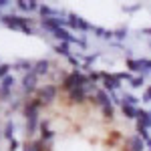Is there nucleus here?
Returning a JSON list of instances; mask_svg holds the SVG:
<instances>
[{
	"mask_svg": "<svg viewBox=\"0 0 151 151\" xmlns=\"http://www.w3.org/2000/svg\"><path fill=\"white\" fill-rule=\"evenodd\" d=\"M87 83H89V77H83L81 73H70L65 77V81H63V91H67L69 93L70 89H75V87H87Z\"/></svg>",
	"mask_w": 151,
	"mask_h": 151,
	"instance_id": "f257e3e1",
	"label": "nucleus"
},
{
	"mask_svg": "<svg viewBox=\"0 0 151 151\" xmlns=\"http://www.w3.org/2000/svg\"><path fill=\"white\" fill-rule=\"evenodd\" d=\"M127 67L133 70V73H141V75H143V73L151 70V58H137V60H135V58H129Z\"/></svg>",
	"mask_w": 151,
	"mask_h": 151,
	"instance_id": "f03ea898",
	"label": "nucleus"
},
{
	"mask_svg": "<svg viewBox=\"0 0 151 151\" xmlns=\"http://www.w3.org/2000/svg\"><path fill=\"white\" fill-rule=\"evenodd\" d=\"M2 20H4L6 26L20 28L24 32H30V22H26V18H20V16H2Z\"/></svg>",
	"mask_w": 151,
	"mask_h": 151,
	"instance_id": "7ed1b4c3",
	"label": "nucleus"
},
{
	"mask_svg": "<svg viewBox=\"0 0 151 151\" xmlns=\"http://www.w3.org/2000/svg\"><path fill=\"white\" fill-rule=\"evenodd\" d=\"M57 93H58V89L55 87V85H47V87L40 91V95H38L40 105H48L52 99H57Z\"/></svg>",
	"mask_w": 151,
	"mask_h": 151,
	"instance_id": "20e7f679",
	"label": "nucleus"
},
{
	"mask_svg": "<svg viewBox=\"0 0 151 151\" xmlns=\"http://www.w3.org/2000/svg\"><path fill=\"white\" fill-rule=\"evenodd\" d=\"M125 149L127 151H143L145 149V141L141 139L139 135H131L125 139Z\"/></svg>",
	"mask_w": 151,
	"mask_h": 151,
	"instance_id": "39448f33",
	"label": "nucleus"
},
{
	"mask_svg": "<svg viewBox=\"0 0 151 151\" xmlns=\"http://www.w3.org/2000/svg\"><path fill=\"white\" fill-rule=\"evenodd\" d=\"M85 99H87V91H85V87H75V89H70V91H69V101H70V103L81 105V103H85Z\"/></svg>",
	"mask_w": 151,
	"mask_h": 151,
	"instance_id": "423d86ee",
	"label": "nucleus"
},
{
	"mask_svg": "<svg viewBox=\"0 0 151 151\" xmlns=\"http://www.w3.org/2000/svg\"><path fill=\"white\" fill-rule=\"evenodd\" d=\"M103 85H105V91H109V93H113L115 89H119V79H117V75H107V73H103Z\"/></svg>",
	"mask_w": 151,
	"mask_h": 151,
	"instance_id": "0eeeda50",
	"label": "nucleus"
},
{
	"mask_svg": "<svg viewBox=\"0 0 151 151\" xmlns=\"http://www.w3.org/2000/svg\"><path fill=\"white\" fill-rule=\"evenodd\" d=\"M137 125L145 129H151V113L145 109H137Z\"/></svg>",
	"mask_w": 151,
	"mask_h": 151,
	"instance_id": "6e6552de",
	"label": "nucleus"
},
{
	"mask_svg": "<svg viewBox=\"0 0 151 151\" xmlns=\"http://www.w3.org/2000/svg\"><path fill=\"white\" fill-rule=\"evenodd\" d=\"M67 22H69L73 28H79V30H91V28H93L89 22H85L83 18H79V16H70Z\"/></svg>",
	"mask_w": 151,
	"mask_h": 151,
	"instance_id": "1a4fd4ad",
	"label": "nucleus"
},
{
	"mask_svg": "<svg viewBox=\"0 0 151 151\" xmlns=\"http://www.w3.org/2000/svg\"><path fill=\"white\" fill-rule=\"evenodd\" d=\"M93 101L97 105H101V107H107V105H111V95L107 93V91H95Z\"/></svg>",
	"mask_w": 151,
	"mask_h": 151,
	"instance_id": "9d476101",
	"label": "nucleus"
},
{
	"mask_svg": "<svg viewBox=\"0 0 151 151\" xmlns=\"http://www.w3.org/2000/svg\"><path fill=\"white\" fill-rule=\"evenodd\" d=\"M12 79L10 77H6L4 81H2V85H0V99H4V97H8V93H10V87H12Z\"/></svg>",
	"mask_w": 151,
	"mask_h": 151,
	"instance_id": "9b49d317",
	"label": "nucleus"
},
{
	"mask_svg": "<svg viewBox=\"0 0 151 151\" xmlns=\"http://www.w3.org/2000/svg\"><path fill=\"white\" fill-rule=\"evenodd\" d=\"M121 111L127 119H137V107H129V105H121Z\"/></svg>",
	"mask_w": 151,
	"mask_h": 151,
	"instance_id": "f8f14e48",
	"label": "nucleus"
},
{
	"mask_svg": "<svg viewBox=\"0 0 151 151\" xmlns=\"http://www.w3.org/2000/svg\"><path fill=\"white\" fill-rule=\"evenodd\" d=\"M36 77H38V75H36L35 70H32L30 75H26V77H24V89H26V91H30V89L35 87V81H36Z\"/></svg>",
	"mask_w": 151,
	"mask_h": 151,
	"instance_id": "ddd939ff",
	"label": "nucleus"
},
{
	"mask_svg": "<svg viewBox=\"0 0 151 151\" xmlns=\"http://www.w3.org/2000/svg\"><path fill=\"white\" fill-rule=\"evenodd\" d=\"M121 105H129V107H135V105H137V99H135V97H133V95H123V97H121Z\"/></svg>",
	"mask_w": 151,
	"mask_h": 151,
	"instance_id": "4468645a",
	"label": "nucleus"
},
{
	"mask_svg": "<svg viewBox=\"0 0 151 151\" xmlns=\"http://www.w3.org/2000/svg\"><path fill=\"white\" fill-rule=\"evenodd\" d=\"M40 129H42V141L47 143V141L52 137V131H48V123H47V121H45V123L40 125Z\"/></svg>",
	"mask_w": 151,
	"mask_h": 151,
	"instance_id": "2eb2a0df",
	"label": "nucleus"
},
{
	"mask_svg": "<svg viewBox=\"0 0 151 151\" xmlns=\"http://www.w3.org/2000/svg\"><path fill=\"white\" fill-rule=\"evenodd\" d=\"M131 85H133L135 89H139L141 85H143V75H137V77H133V79H131Z\"/></svg>",
	"mask_w": 151,
	"mask_h": 151,
	"instance_id": "dca6fc26",
	"label": "nucleus"
},
{
	"mask_svg": "<svg viewBox=\"0 0 151 151\" xmlns=\"http://www.w3.org/2000/svg\"><path fill=\"white\" fill-rule=\"evenodd\" d=\"M113 105H107V107H103V115L107 117V119H113Z\"/></svg>",
	"mask_w": 151,
	"mask_h": 151,
	"instance_id": "f3484780",
	"label": "nucleus"
},
{
	"mask_svg": "<svg viewBox=\"0 0 151 151\" xmlns=\"http://www.w3.org/2000/svg\"><path fill=\"white\" fill-rule=\"evenodd\" d=\"M143 101H147V103L151 101V85L145 89V93H143Z\"/></svg>",
	"mask_w": 151,
	"mask_h": 151,
	"instance_id": "a211bd4d",
	"label": "nucleus"
},
{
	"mask_svg": "<svg viewBox=\"0 0 151 151\" xmlns=\"http://www.w3.org/2000/svg\"><path fill=\"white\" fill-rule=\"evenodd\" d=\"M58 52H63V55H69V42H63V45L58 47Z\"/></svg>",
	"mask_w": 151,
	"mask_h": 151,
	"instance_id": "6ab92c4d",
	"label": "nucleus"
},
{
	"mask_svg": "<svg viewBox=\"0 0 151 151\" xmlns=\"http://www.w3.org/2000/svg\"><path fill=\"white\" fill-rule=\"evenodd\" d=\"M6 73H8V67H6V65H2V67H0V79H2Z\"/></svg>",
	"mask_w": 151,
	"mask_h": 151,
	"instance_id": "aec40b11",
	"label": "nucleus"
},
{
	"mask_svg": "<svg viewBox=\"0 0 151 151\" xmlns=\"http://www.w3.org/2000/svg\"><path fill=\"white\" fill-rule=\"evenodd\" d=\"M6 137H8V139L12 137V125H8V127H6Z\"/></svg>",
	"mask_w": 151,
	"mask_h": 151,
	"instance_id": "412c9836",
	"label": "nucleus"
},
{
	"mask_svg": "<svg viewBox=\"0 0 151 151\" xmlns=\"http://www.w3.org/2000/svg\"><path fill=\"white\" fill-rule=\"evenodd\" d=\"M24 151H35V145H32V143H26V149Z\"/></svg>",
	"mask_w": 151,
	"mask_h": 151,
	"instance_id": "4be33fe9",
	"label": "nucleus"
},
{
	"mask_svg": "<svg viewBox=\"0 0 151 151\" xmlns=\"http://www.w3.org/2000/svg\"><path fill=\"white\" fill-rule=\"evenodd\" d=\"M145 147H147V149L151 151V139H149V141H145Z\"/></svg>",
	"mask_w": 151,
	"mask_h": 151,
	"instance_id": "5701e85b",
	"label": "nucleus"
},
{
	"mask_svg": "<svg viewBox=\"0 0 151 151\" xmlns=\"http://www.w3.org/2000/svg\"><path fill=\"white\" fill-rule=\"evenodd\" d=\"M147 32H151V28H149V30H147Z\"/></svg>",
	"mask_w": 151,
	"mask_h": 151,
	"instance_id": "b1692460",
	"label": "nucleus"
},
{
	"mask_svg": "<svg viewBox=\"0 0 151 151\" xmlns=\"http://www.w3.org/2000/svg\"><path fill=\"white\" fill-rule=\"evenodd\" d=\"M149 113H151V111H149Z\"/></svg>",
	"mask_w": 151,
	"mask_h": 151,
	"instance_id": "393cba45",
	"label": "nucleus"
}]
</instances>
